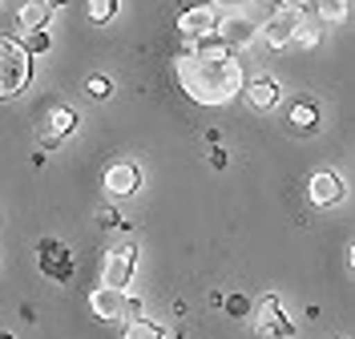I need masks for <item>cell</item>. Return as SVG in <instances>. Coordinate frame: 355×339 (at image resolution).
Listing matches in <instances>:
<instances>
[{
	"label": "cell",
	"instance_id": "44dd1931",
	"mask_svg": "<svg viewBox=\"0 0 355 339\" xmlns=\"http://www.w3.org/2000/svg\"><path fill=\"white\" fill-rule=\"evenodd\" d=\"M218 307H222V311H226L230 319H246V315H250V307H254V303H250L246 295H239V291H234V295H222V303H218Z\"/></svg>",
	"mask_w": 355,
	"mask_h": 339
},
{
	"label": "cell",
	"instance_id": "cb8c5ba5",
	"mask_svg": "<svg viewBox=\"0 0 355 339\" xmlns=\"http://www.w3.org/2000/svg\"><path fill=\"white\" fill-rule=\"evenodd\" d=\"M141 311H146V299H141V295H133V291H125V303H121V315L141 319Z\"/></svg>",
	"mask_w": 355,
	"mask_h": 339
},
{
	"label": "cell",
	"instance_id": "9c48e42d",
	"mask_svg": "<svg viewBox=\"0 0 355 339\" xmlns=\"http://www.w3.org/2000/svg\"><path fill=\"white\" fill-rule=\"evenodd\" d=\"M307 194L315 206H339L343 194H347V186H343V178L335 170H315L307 178Z\"/></svg>",
	"mask_w": 355,
	"mask_h": 339
},
{
	"label": "cell",
	"instance_id": "484cf974",
	"mask_svg": "<svg viewBox=\"0 0 355 339\" xmlns=\"http://www.w3.org/2000/svg\"><path fill=\"white\" fill-rule=\"evenodd\" d=\"M210 8L226 17V12H239V8H246V0H210Z\"/></svg>",
	"mask_w": 355,
	"mask_h": 339
},
{
	"label": "cell",
	"instance_id": "f546056e",
	"mask_svg": "<svg viewBox=\"0 0 355 339\" xmlns=\"http://www.w3.org/2000/svg\"><path fill=\"white\" fill-rule=\"evenodd\" d=\"M335 339H347V336H335Z\"/></svg>",
	"mask_w": 355,
	"mask_h": 339
},
{
	"label": "cell",
	"instance_id": "8fae6325",
	"mask_svg": "<svg viewBox=\"0 0 355 339\" xmlns=\"http://www.w3.org/2000/svg\"><path fill=\"white\" fill-rule=\"evenodd\" d=\"M121 303H125V291L121 287H93L89 295V315L101 319V323H113V319H121Z\"/></svg>",
	"mask_w": 355,
	"mask_h": 339
},
{
	"label": "cell",
	"instance_id": "7402d4cb",
	"mask_svg": "<svg viewBox=\"0 0 355 339\" xmlns=\"http://www.w3.org/2000/svg\"><path fill=\"white\" fill-rule=\"evenodd\" d=\"M21 45L28 49L33 57H41V53H49V49H53V37H49V28H28Z\"/></svg>",
	"mask_w": 355,
	"mask_h": 339
},
{
	"label": "cell",
	"instance_id": "83f0119b",
	"mask_svg": "<svg viewBox=\"0 0 355 339\" xmlns=\"http://www.w3.org/2000/svg\"><path fill=\"white\" fill-rule=\"evenodd\" d=\"M69 0H49V8H65Z\"/></svg>",
	"mask_w": 355,
	"mask_h": 339
},
{
	"label": "cell",
	"instance_id": "e0dca14e",
	"mask_svg": "<svg viewBox=\"0 0 355 339\" xmlns=\"http://www.w3.org/2000/svg\"><path fill=\"white\" fill-rule=\"evenodd\" d=\"M17 24H21V33L44 28L49 24V0H24L21 8H17Z\"/></svg>",
	"mask_w": 355,
	"mask_h": 339
},
{
	"label": "cell",
	"instance_id": "5b68a950",
	"mask_svg": "<svg viewBox=\"0 0 355 339\" xmlns=\"http://www.w3.org/2000/svg\"><path fill=\"white\" fill-rule=\"evenodd\" d=\"M250 315H254V327H259L263 336H270V339H291L295 336V323L287 319L279 295H263V299L250 307Z\"/></svg>",
	"mask_w": 355,
	"mask_h": 339
},
{
	"label": "cell",
	"instance_id": "7a4b0ae2",
	"mask_svg": "<svg viewBox=\"0 0 355 339\" xmlns=\"http://www.w3.org/2000/svg\"><path fill=\"white\" fill-rule=\"evenodd\" d=\"M33 53L17 41V37H4L0 33V101H12L28 89L33 81Z\"/></svg>",
	"mask_w": 355,
	"mask_h": 339
},
{
	"label": "cell",
	"instance_id": "5bb4252c",
	"mask_svg": "<svg viewBox=\"0 0 355 339\" xmlns=\"http://www.w3.org/2000/svg\"><path fill=\"white\" fill-rule=\"evenodd\" d=\"M287 121L299 134H315V130H319V105H315L311 97H299V101H291Z\"/></svg>",
	"mask_w": 355,
	"mask_h": 339
},
{
	"label": "cell",
	"instance_id": "4fadbf2b",
	"mask_svg": "<svg viewBox=\"0 0 355 339\" xmlns=\"http://www.w3.org/2000/svg\"><path fill=\"white\" fill-rule=\"evenodd\" d=\"M246 101L254 105V110H275L279 105V97H283V89H279V81L275 77H266V73H259V77H246Z\"/></svg>",
	"mask_w": 355,
	"mask_h": 339
},
{
	"label": "cell",
	"instance_id": "3957f363",
	"mask_svg": "<svg viewBox=\"0 0 355 339\" xmlns=\"http://www.w3.org/2000/svg\"><path fill=\"white\" fill-rule=\"evenodd\" d=\"M37 271H41L49 283H57V287L73 283V271H77L73 250H69L61 238H41V243H37Z\"/></svg>",
	"mask_w": 355,
	"mask_h": 339
},
{
	"label": "cell",
	"instance_id": "52a82bcc",
	"mask_svg": "<svg viewBox=\"0 0 355 339\" xmlns=\"http://www.w3.org/2000/svg\"><path fill=\"white\" fill-rule=\"evenodd\" d=\"M101 186H105L110 198H133V194L141 190V170H137L133 162H110Z\"/></svg>",
	"mask_w": 355,
	"mask_h": 339
},
{
	"label": "cell",
	"instance_id": "d6986e66",
	"mask_svg": "<svg viewBox=\"0 0 355 339\" xmlns=\"http://www.w3.org/2000/svg\"><path fill=\"white\" fill-rule=\"evenodd\" d=\"M121 339H166V331L141 315V319H130V323L121 327Z\"/></svg>",
	"mask_w": 355,
	"mask_h": 339
},
{
	"label": "cell",
	"instance_id": "d4e9b609",
	"mask_svg": "<svg viewBox=\"0 0 355 339\" xmlns=\"http://www.w3.org/2000/svg\"><path fill=\"white\" fill-rule=\"evenodd\" d=\"M97 223L105 226V230H121V226H125V218H121L113 206H101V210H97Z\"/></svg>",
	"mask_w": 355,
	"mask_h": 339
},
{
	"label": "cell",
	"instance_id": "8992f818",
	"mask_svg": "<svg viewBox=\"0 0 355 339\" xmlns=\"http://www.w3.org/2000/svg\"><path fill=\"white\" fill-rule=\"evenodd\" d=\"M133 271H137V243H117L105 250V267H101V283L105 287H130Z\"/></svg>",
	"mask_w": 355,
	"mask_h": 339
},
{
	"label": "cell",
	"instance_id": "ba28073f",
	"mask_svg": "<svg viewBox=\"0 0 355 339\" xmlns=\"http://www.w3.org/2000/svg\"><path fill=\"white\" fill-rule=\"evenodd\" d=\"M218 33H222V41L230 49H250L254 41H259V24L246 17V8H239V12H226L218 21Z\"/></svg>",
	"mask_w": 355,
	"mask_h": 339
},
{
	"label": "cell",
	"instance_id": "4316f807",
	"mask_svg": "<svg viewBox=\"0 0 355 339\" xmlns=\"http://www.w3.org/2000/svg\"><path fill=\"white\" fill-rule=\"evenodd\" d=\"M206 162H210L214 170H226V162H230V158H226V150H222V146H210V158H206Z\"/></svg>",
	"mask_w": 355,
	"mask_h": 339
},
{
	"label": "cell",
	"instance_id": "6da1fadb",
	"mask_svg": "<svg viewBox=\"0 0 355 339\" xmlns=\"http://www.w3.org/2000/svg\"><path fill=\"white\" fill-rule=\"evenodd\" d=\"M174 77L182 85V93L194 105H206V110L230 105L246 85V69L234 53H226V57H194V53L182 49L174 57Z\"/></svg>",
	"mask_w": 355,
	"mask_h": 339
},
{
	"label": "cell",
	"instance_id": "603a6c76",
	"mask_svg": "<svg viewBox=\"0 0 355 339\" xmlns=\"http://www.w3.org/2000/svg\"><path fill=\"white\" fill-rule=\"evenodd\" d=\"M81 89H85L93 101H105V97H113V81H110V77H101V73H89Z\"/></svg>",
	"mask_w": 355,
	"mask_h": 339
},
{
	"label": "cell",
	"instance_id": "7c38bea8",
	"mask_svg": "<svg viewBox=\"0 0 355 339\" xmlns=\"http://www.w3.org/2000/svg\"><path fill=\"white\" fill-rule=\"evenodd\" d=\"M210 28H218V12H214L210 4H194V8H186V12L178 17V33H182L186 41H194L202 33H210Z\"/></svg>",
	"mask_w": 355,
	"mask_h": 339
},
{
	"label": "cell",
	"instance_id": "ffe728a7",
	"mask_svg": "<svg viewBox=\"0 0 355 339\" xmlns=\"http://www.w3.org/2000/svg\"><path fill=\"white\" fill-rule=\"evenodd\" d=\"M85 12L93 24H110L117 17V0H85Z\"/></svg>",
	"mask_w": 355,
	"mask_h": 339
},
{
	"label": "cell",
	"instance_id": "f1b7e54d",
	"mask_svg": "<svg viewBox=\"0 0 355 339\" xmlns=\"http://www.w3.org/2000/svg\"><path fill=\"white\" fill-rule=\"evenodd\" d=\"M0 339H17V336H8V331H0Z\"/></svg>",
	"mask_w": 355,
	"mask_h": 339
},
{
	"label": "cell",
	"instance_id": "ac0fdd59",
	"mask_svg": "<svg viewBox=\"0 0 355 339\" xmlns=\"http://www.w3.org/2000/svg\"><path fill=\"white\" fill-rule=\"evenodd\" d=\"M307 4H311V12L327 24H343L352 17V0H307Z\"/></svg>",
	"mask_w": 355,
	"mask_h": 339
},
{
	"label": "cell",
	"instance_id": "9a60e30c",
	"mask_svg": "<svg viewBox=\"0 0 355 339\" xmlns=\"http://www.w3.org/2000/svg\"><path fill=\"white\" fill-rule=\"evenodd\" d=\"M319 41H323V24H319V17L311 12V4H303V21H299V28H295V37H291V45L315 49Z\"/></svg>",
	"mask_w": 355,
	"mask_h": 339
},
{
	"label": "cell",
	"instance_id": "277c9868",
	"mask_svg": "<svg viewBox=\"0 0 355 339\" xmlns=\"http://www.w3.org/2000/svg\"><path fill=\"white\" fill-rule=\"evenodd\" d=\"M303 21V4H279L263 24H259V41L266 49H287L291 37H295V28Z\"/></svg>",
	"mask_w": 355,
	"mask_h": 339
},
{
	"label": "cell",
	"instance_id": "2e32d148",
	"mask_svg": "<svg viewBox=\"0 0 355 339\" xmlns=\"http://www.w3.org/2000/svg\"><path fill=\"white\" fill-rule=\"evenodd\" d=\"M186 53H194V57H226V53H234V49H230L226 41H222V33H218V28H210V33L194 37Z\"/></svg>",
	"mask_w": 355,
	"mask_h": 339
},
{
	"label": "cell",
	"instance_id": "30bf717a",
	"mask_svg": "<svg viewBox=\"0 0 355 339\" xmlns=\"http://www.w3.org/2000/svg\"><path fill=\"white\" fill-rule=\"evenodd\" d=\"M73 130H77V113L69 110V105H53V110L44 113L41 146L44 150H53V146H61V137H69Z\"/></svg>",
	"mask_w": 355,
	"mask_h": 339
}]
</instances>
